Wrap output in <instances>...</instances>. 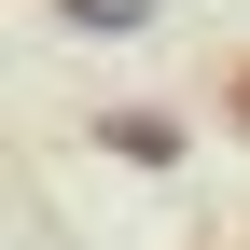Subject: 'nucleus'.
Masks as SVG:
<instances>
[{
    "label": "nucleus",
    "mask_w": 250,
    "mask_h": 250,
    "mask_svg": "<svg viewBox=\"0 0 250 250\" xmlns=\"http://www.w3.org/2000/svg\"><path fill=\"white\" fill-rule=\"evenodd\" d=\"M111 153H125V167H167L181 125H167V111H111Z\"/></svg>",
    "instance_id": "f257e3e1"
},
{
    "label": "nucleus",
    "mask_w": 250,
    "mask_h": 250,
    "mask_svg": "<svg viewBox=\"0 0 250 250\" xmlns=\"http://www.w3.org/2000/svg\"><path fill=\"white\" fill-rule=\"evenodd\" d=\"M56 14H70V28H98V42H139V28H153V0H56Z\"/></svg>",
    "instance_id": "f03ea898"
},
{
    "label": "nucleus",
    "mask_w": 250,
    "mask_h": 250,
    "mask_svg": "<svg viewBox=\"0 0 250 250\" xmlns=\"http://www.w3.org/2000/svg\"><path fill=\"white\" fill-rule=\"evenodd\" d=\"M223 125H236V139H250V56H236V70H223Z\"/></svg>",
    "instance_id": "7ed1b4c3"
}]
</instances>
